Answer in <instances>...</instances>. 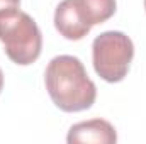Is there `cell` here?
Instances as JSON below:
<instances>
[{"label": "cell", "instance_id": "obj_3", "mask_svg": "<svg viewBox=\"0 0 146 144\" xmlns=\"http://www.w3.org/2000/svg\"><path fill=\"white\" fill-rule=\"evenodd\" d=\"M133 58L134 44L121 31H106L92 42L94 70L109 83H119L126 78Z\"/></svg>", "mask_w": 146, "mask_h": 144}, {"label": "cell", "instance_id": "obj_9", "mask_svg": "<svg viewBox=\"0 0 146 144\" xmlns=\"http://www.w3.org/2000/svg\"><path fill=\"white\" fill-rule=\"evenodd\" d=\"M145 9H146V0H145Z\"/></svg>", "mask_w": 146, "mask_h": 144}, {"label": "cell", "instance_id": "obj_8", "mask_svg": "<svg viewBox=\"0 0 146 144\" xmlns=\"http://www.w3.org/2000/svg\"><path fill=\"white\" fill-rule=\"evenodd\" d=\"M2 90H3V73L0 70V93H2Z\"/></svg>", "mask_w": 146, "mask_h": 144}, {"label": "cell", "instance_id": "obj_7", "mask_svg": "<svg viewBox=\"0 0 146 144\" xmlns=\"http://www.w3.org/2000/svg\"><path fill=\"white\" fill-rule=\"evenodd\" d=\"M21 0H0V10L5 9H12V7H19Z\"/></svg>", "mask_w": 146, "mask_h": 144}, {"label": "cell", "instance_id": "obj_2", "mask_svg": "<svg viewBox=\"0 0 146 144\" xmlns=\"http://www.w3.org/2000/svg\"><path fill=\"white\" fill-rule=\"evenodd\" d=\"M0 42L7 58L19 66L33 65L42 51L39 26L27 12L17 7L0 10Z\"/></svg>", "mask_w": 146, "mask_h": 144}, {"label": "cell", "instance_id": "obj_4", "mask_svg": "<svg viewBox=\"0 0 146 144\" xmlns=\"http://www.w3.org/2000/svg\"><path fill=\"white\" fill-rule=\"evenodd\" d=\"M54 27L68 41H80L92 29L78 0H61L54 10Z\"/></svg>", "mask_w": 146, "mask_h": 144}, {"label": "cell", "instance_id": "obj_1", "mask_svg": "<svg viewBox=\"0 0 146 144\" xmlns=\"http://www.w3.org/2000/svg\"><path fill=\"white\" fill-rule=\"evenodd\" d=\"M44 83L53 104L63 112H82L95 104V83L76 56L61 54L53 58L46 66Z\"/></svg>", "mask_w": 146, "mask_h": 144}, {"label": "cell", "instance_id": "obj_6", "mask_svg": "<svg viewBox=\"0 0 146 144\" xmlns=\"http://www.w3.org/2000/svg\"><path fill=\"white\" fill-rule=\"evenodd\" d=\"M78 3L92 27L109 20L117 10L115 0H78Z\"/></svg>", "mask_w": 146, "mask_h": 144}, {"label": "cell", "instance_id": "obj_5", "mask_svg": "<svg viewBox=\"0 0 146 144\" xmlns=\"http://www.w3.org/2000/svg\"><path fill=\"white\" fill-rule=\"evenodd\" d=\"M68 144L94 143V144H114L117 143L115 127L106 119H90L73 124L66 136Z\"/></svg>", "mask_w": 146, "mask_h": 144}]
</instances>
